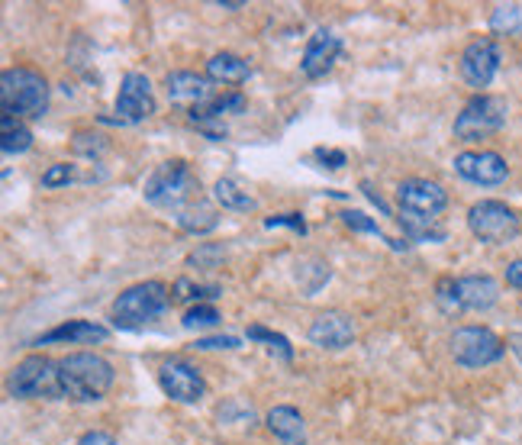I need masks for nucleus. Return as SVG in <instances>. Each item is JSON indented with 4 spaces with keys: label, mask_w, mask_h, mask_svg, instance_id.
Returning <instances> with one entry per match:
<instances>
[{
    "label": "nucleus",
    "mask_w": 522,
    "mask_h": 445,
    "mask_svg": "<svg viewBox=\"0 0 522 445\" xmlns=\"http://www.w3.org/2000/svg\"><path fill=\"white\" fill-rule=\"evenodd\" d=\"M7 394L13 400H62V391H58V362H52L46 355H26L10 371Z\"/></svg>",
    "instance_id": "6"
},
{
    "label": "nucleus",
    "mask_w": 522,
    "mask_h": 445,
    "mask_svg": "<svg viewBox=\"0 0 522 445\" xmlns=\"http://www.w3.org/2000/svg\"><path fill=\"white\" fill-rule=\"evenodd\" d=\"M242 110H245L242 94H216L210 104H203L200 110H191L187 117H191V123H197L210 139H223L226 136L223 117H232V113H242Z\"/></svg>",
    "instance_id": "18"
},
{
    "label": "nucleus",
    "mask_w": 522,
    "mask_h": 445,
    "mask_svg": "<svg viewBox=\"0 0 522 445\" xmlns=\"http://www.w3.org/2000/svg\"><path fill=\"white\" fill-rule=\"evenodd\" d=\"M249 75H252L249 62L239 59L236 52H216L207 62V78L216 84H242L249 81Z\"/></svg>",
    "instance_id": "21"
},
{
    "label": "nucleus",
    "mask_w": 522,
    "mask_h": 445,
    "mask_svg": "<svg viewBox=\"0 0 522 445\" xmlns=\"http://www.w3.org/2000/svg\"><path fill=\"white\" fill-rule=\"evenodd\" d=\"M155 113V94L152 81L142 75V71H126L120 81V94H116V117L113 123L120 126H136L142 120H149Z\"/></svg>",
    "instance_id": "10"
},
{
    "label": "nucleus",
    "mask_w": 522,
    "mask_h": 445,
    "mask_svg": "<svg viewBox=\"0 0 522 445\" xmlns=\"http://www.w3.org/2000/svg\"><path fill=\"white\" fill-rule=\"evenodd\" d=\"M313 155H316L319 162H326L329 168H342V165L348 162V159H345V152H339V149H326V146H319Z\"/></svg>",
    "instance_id": "36"
},
{
    "label": "nucleus",
    "mask_w": 522,
    "mask_h": 445,
    "mask_svg": "<svg viewBox=\"0 0 522 445\" xmlns=\"http://www.w3.org/2000/svg\"><path fill=\"white\" fill-rule=\"evenodd\" d=\"M245 336L255 339V342H265V346H268L274 355H281L284 362H294V346H290V339L281 336V333H274V329L255 323V326H249V333H245Z\"/></svg>",
    "instance_id": "27"
},
{
    "label": "nucleus",
    "mask_w": 522,
    "mask_h": 445,
    "mask_svg": "<svg viewBox=\"0 0 522 445\" xmlns=\"http://www.w3.org/2000/svg\"><path fill=\"white\" fill-rule=\"evenodd\" d=\"M71 181H78V171H75V165H68V162H55V165H49L46 171H42V178H39V184L46 191H55V188H68Z\"/></svg>",
    "instance_id": "31"
},
{
    "label": "nucleus",
    "mask_w": 522,
    "mask_h": 445,
    "mask_svg": "<svg viewBox=\"0 0 522 445\" xmlns=\"http://www.w3.org/2000/svg\"><path fill=\"white\" fill-rule=\"evenodd\" d=\"M448 349H452V358L461 368H487L503 358L506 342L487 326H461L448 339Z\"/></svg>",
    "instance_id": "8"
},
{
    "label": "nucleus",
    "mask_w": 522,
    "mask_h": 445,
    "mask_svg": "<svg viewBox=\"0 0 522 445\" xmlns=\"http://www.w3.org/2000/svg\"><path fill=\"white\" fill-rule=\"evenodd\" d=\"M339 55H342V39L329 30H316L307 42V49H303V59H300L303 75H307L310 81L326 78L332 65L339 62Z\"/></svg>",
    "instance_id": "17"
},
{
    "label": "nucleus",
    "mask_w": 522,
    "mask_h": 445,
    "mask_svg": "<svg viewBox=\"0 0 522 445\" xmlns=\"http://www.w3.org/2000/svg\"><path fill=\"white\" fill-rule=\"evenodd\" d=\"M490 30L500 36H516L522 30V10L516 4H500L490 13Z\"/></svg>",
    "instance_id": "28"
},
{
    "label": "nucleus",
    "mask_w": 522,
    "mask_h": 445,
    "mask_svg": "<svg viewBox=\"0 0 522 445\" xmlns=\"http://www.w3.org/2000/svg\"><path fill=\"white\" fill-rule=\"evenodd\" d=\"M223 291L220 287H213V284H194V281H174V297L178 300H197V304H203V300H213V297H220Z\"/></svg>",
    "instance_id": "32"
},
{
    "label": "nucleus",
    "mask_w": 522,
    "mask_h": 445,
    "mask_svg": "<svg viewBox=\"0 0 522 445\" xmlns=\"http://www.w3.org/2000/svg\"><path fill=\"white\" fill-rule=\"evenodd\" d=\"M278 226H287V229H294V233L307 236V223H303L300 213H278V217L265 220V229H278Z\"/></svg>",
    "instance_id": "35"
},
{
    "label": "nucleus",
    "mask_w": 522,
    "mask_h": 445,
    "mask_svg": "<svg viewBox=\"0 0 522 445\" xmlns=\"http://www.w3.org/2000/svg\"><path fill=\"white\" fill-rule=\"evenodd\" d=\"M342 217V223L352 229V233H365V236H377V239H384L390 249H397V252H403L406 249V242H397V239H390V236H384L381 233V226H377L368 213H361V210H342L339 213Z\"/></svg>",
    "instance_id": "26"
},
{
    "label": "nucleus",
    "mask_w": 522,
    "mask_h": 445,
    "mask_svg": "<svg viewBox=\"0 0 522 445\" xmlns=\"http://www.w3.org/2000/svg\"><path fill=\"white\" fill-rule=\"evenodd\" d=\"M174 223H178L184 233L203 236V233H213V229L220 226V213H216V207L210 204L207 197H203L200 204H194V207H187L184 213H178V217H174Z\"/></svg>",
    "instance_id": "23"
},
{
    "label": "nucleus",
    "mask_w": 522,
    "mask_h": 445,
    "mask_svg": "<svg viewBox=\"0 0 522 445\" xmlns=\"http://www.w3.org/2000/svg\"><path fill=\"white\" fill-rule=\"evenodd\" d=\"M142 197H145V204H152L155 210H165L171 217H178L187 207L200 204L203 188L191 165L181 159H171V162H162L149 178H145Z\"/></svg>",
    "instance_id": "2"
},
{
    "label": "nucleus",
    "mask_w": 522,
    "mask_h": 445,
    "mask_svg": "<svg viewBox=\"0 0 522 445\" xmlns=\"http://www.w3.org/2000/svg\"><path fill=\"white\" fill-rule=\"evenodd\" d=\"M265 426L271 429V436L281 439L284 445H307V423H303L297 407H287V404L271 407L265 416Z\"/></svg>",
    "instance_id": "20"
},
{
    "label": "nucleus",
    "mask_w": 522,
    "mask_h": 445,
    "mask_svg": "<svg viewBox=\"0 0 522 445\" xmlns=\"http://www.w3.org/2000/svg\"><path fill=\"white\" fill-rule=\"evenodd\" d=\"M158 384H162V391L178 400V404H200L203 397H207V381H203L200 371L184 362V358H168L158 368Z\"/></svg>",
    "instance_id": "12"
},
{
    "label": "nucleus",
    "mask_w": 522,
    "mask_h": 445,
    "mask_svg": "<svg viewBox=\"0 0 522 445\" xmlns=\"http://www.w3.org/2000/svg\"><path fill=\"white\" fill-rule=\"evenodd\" d=\"M506 284L516 287V291H522V258H516V262L506 265Z\"/></svg>",
    "instance_id": "38"
},
{
    "label": "nucleus",
    "mask_w": 522,
    "mask_h": 445,
    "mask_svg": "<svg viewBox=\"0 0 522 445\" xmlns=\"http://www.w3.org/2000/svg\"><path fill=\"white\" fill-rule=\"evenodd\" d=\"M110 329L100 326L94 320H68L62 326L49 329V333H42L39 339H33V346H94V342H107Z\"/></svg>",
    "instance_id": "19"
},
{
    "label": "nucleus",
    "mask_w": 522,
    "mask_h": 445,
    "mask_svg": "<svg viewBox=\"0 0 522 445\" xmlns=\"http://www.w3.org/2000/svg\"><path fill=\"white\" fill-rule=\"evenodd\" d=\"M468 229L490 246H503L519 236V217L503 200H481L468 210Z\"/></svg>",
    "instance_id": "9"
},
{
    "label": "nucleus",
    "mask_w": 522,
    "mask_h": 445,
    "mask_svg": "<svg viewBox=\"0 0 522 445\" xmlns=\"http://www.w3.org/2000/svg\"><path fill=\"white\" fill-rule=\"evenodd\" d=\"M435 300L448 313H484L490 307H497L500 300V284L490 275H464V278H442L435 287Z\"/></svg>",
    "instance_id": "5"
},
{
    "label": "nucleus",
    "mask_w": 522,
    "mask_h": 445,
    "mask_svg": "<svg viewBox=\"0 0 522 445\" xmlns=\"http://www.w3.org/2000/svg\"><path fill=\"white\" fill-rule=\"evenodd\" d=\"M165 91H168L171 104L184 107L187 113L200 110L203 104H210V100L216 97L213 81L207 75H194V71H171V75L165 78Z\"/></svg>",
    "instance_id": "15"
},
{
    "label": "nucleus",
    "mask_w": 522,
    "mask_h": 445,
    "mask_svg": "<svg viewBox=\"0 0 522 445\" xmlns=\"http://www.w3.org/2000/svg\"><path fill=\"white\" fill-rule=\"evenodd\" d=\"M361 191H365V197L371 200V204H377V207H381V210H384V217H390V210H387V204H384V200H381V194H377V191L371 188V184H368V181H361Z\"/></svg>",
    "instance_id": "39"
},
{
    "label": "nucleus",
    "mask_w": 522,
    "mask_h": 445,
    "mask_svg": "<svg viewBox=\"0 0 522 445\" xmlns=\"http://www.w3.org/2000/svg\"><path fill=\"white\" fill-rule=\"evenodd\" d=\"M194 349H197V352H210V349H226V352H232V349H242V342H239L236 336H207V339H197Z\"/></svg>",
    "instance_id": "34"
},
{
    "label": "nucleus",
    "mask_w": 522,
    "mask_h": 445,
    "mask_svg": "<svg viewBox=\"0 0 522 445\" xmlns=\"http://www.w3.org/2000/svg\"><path fill=\"white\" fill-rule=\"evenodd\" d=\"M78 445H120V442H116L110 433H100V429H94V433H84L78 439Z\"/></svg>",
    "instance_id": "37"
},
{
    "label": "nucleus",
    "mask_w": 522,
    "mask_h": 445,
    "mask_svg": "<svg viewBox=\"0 0 522 445\" xmlns=\"http://www.w3.org/2000/svg\"><path fill=\"white\" fill-rule=\"evenodd\" d=\"M400 226L403 233L410 236L413 242H442L445 229L439 226V220H423V217H410V213H400Z\"/></svg>",
    "instance_id": "25"
},
{
    "label": "nucleus",
    "mask_w": 522,
    "mask_h": 445,
    "mask_svg": "<svg viewBox=\"0 0 522 445\" xmlns=\"http://www.w3.org/2000/svg\"><path fill=\"white\" fill-rule=\"evenodd\" d=\"M307 339L319 349H329V352H342L355 342V323L345 317L339 310H326L310 323L307 329Z\"/></svg>",
    "instance_id": "16"
},
{
    "label": "nucleus",
    "mask_w": 522,
    "mask_h": 445,
    "mask_svg": "<svg viewBox=\"0 0 522 445\" xmlns=\"http://www.w3.org/2000/svg\"><path fill=\"white\" fill-rule=\"evenodd\" d=\"M500 46L493 39H474L468 49L461 52V78L468 88L484 91L500 71Z\"/></svg>",
    "instance_id": "13"
},
{
    "label": "nucleus",
    "mask_w": 522,
    "mask_h": 445,
    "mask_svg": "<svg viewBox=\"0 0 522 445\" xmlns=\"http://www.w3.org/2000/svg\"><path fill=\"white\" fill-rule=\"evenodd\" d=\"M506 123V100L493 94H474L455 117V139L481 142L493 133H500Z\"/></svg>",
    "instance_id": "7"
},
{
    "label": "nucleus",
    "mask_w": 522,
    "mask_h": 445,
    "mask_svg": "<svg viewBox=\"0 0 522 445\" xmlns=\"http://www.w3.org/2000/svg\"><path fill=\"white\" fill-rule=\"evenodd\" d=\"M216 7H223V10H242V4H223V0Z\"/></svg>",
    "instance_id": "41"
},
{
    "label": "nucleus",
    "mask_w": 522,
    "mask_h": 445,
    "mask_svg": "<svg viewBox=\"0 0 522 445\" xmlns=\"http://www.w3.org/2000/svg\"><path fill=\"white\" fill-rule=\"evenodd\" d=\"M220 258H223V246H213V242H203L197 246V252H191L187 265H197L200 271H210V268H220Z\"/></svg>",
    "instance_id": "33"
},
{
    "label": "nucleus",
    "mask_w": 522,
    "mask_h": 445,
    "mask_svg": "<svg viewBox=\"0 0 522 445\" xmlns=\"http://www.w3.org/2000/svg\"><path fill=\"white\" fill-rule=\"evenodd\" d=\"M220 310L210 307V304H194L191 310L184 313V320L181 326L184 329H213V326H220Z\"/></svg>",
    "instance_id": "30"
},
{
    "label": "nucleus",
    "mask_w": 522,
    "mask_h": 445,
    "mask_svg": "<svg viewBox=\"0 0 522 445\" xmlns=\"http://www.w3.org/2000/svg\"><path fill=\"white\" fill-rule=\"evenodd\" d=\"M397 204H400V213H410V217L439 220L448 207V191L439 181L410 178L397 188Z\"/></svg>",
    "instance_id": "11"
},
{
    "label": "nucleus",
    "mask_w": 522,
    "mask_h": 445,
    "mask_svg": "<svg viewBox=\"0 0 522 445\" xmlns=\"http://www.w3.org/2000/svg\"><path fill=\"white\" fill-rule=\"evenodd\" d=\"M110 149V142L107 136H100V133H75V139H71V152L81 155V159H100V155H107Z\"/></svg>",
    "instance_id": "29"
},
{
    "label": "nucleus",
    "mask_w": 522,
    "mask_h": 445,
    "mask_svg": "<svg viewBox=\"0 0 522 445\" xmlns=\"http://www.w3.org/2000/svg\"><path fill=\"white\" fill-rule=\"evenodd\" d=\"M33 146V129L13 117H0V149L4 155H23Z\"/></svg>",
    "instance_id": "24"
},
{
    "label": "nucleus",
    "mask_w": 522,
    "mask_h": 445,
    "mask_svg": "<svg viewBox=\"0 0 522 445\" xmlns=\"http://www.w3.org/2000/svg\"><path fill=\"white\" fill-rule=\"evenodd\" d=\"M506 346H510V352L522 362V333H513L510 339H506Z\"/></svg>",
    "instance_id": "40"
},
{
    "label": "nucleus",
    "mask_w": 522,
    "mask_h": 445,
    "mask_svg": "<svg viewBox=\"0 0 522 445\" xmlns=\"http://www.w3.org/2000/svg\"><path fill=\"white\" fill-rule=\"evenodd\" d=\"M0 107L13 120H42L49 110V84L33 68H7L0 75Z\"/></svg>",
    "instance_id": "3"
},
{
    "label": "nucleus",
    "mask_w": 522,
    "mask_h": 445,
    "mask_svg": "<svg viewBox=\"0 0 522 445\" xmlns=\"http://www.w3.org/2000/svg\"><path fill=\"white\" fill-rule=\"evenodd\" d=\"M113 387V365L97 352H71L58 358V391L71 404L104 400Z\"/></svg>",
    "instance_id": "1"
},
{
    "label": "nucleus",
    "mask_w": 522,
    "mask_h": 445,
    "mask_svg": "<svg viewBox=\"0 0 522 445\" xmlns=\"http://www.w3.org/2000/svg\"><path fill=\"white\" fill-rule=\"evenodd\" d=\"M455 171L458 178L481 184V188H497L510 175V165L503 162L497 152H461L455 155Z\"/></svg>",
    "instance_id": "14"
},
{
    "label": "nucleus",
    "mask_w": 522,
    "mask_h": 445,
    "mask_svg": "<svg viewBox=\"0 0 522 445\" xmlns=\"http://www.w3.org/2000/svg\"><path fill=\"white\" fill-rule=\"evenodd\" d=\"M213 200L223 210H232V213H252L258 207V200L249 194V188H245L239 178H220L216 181L213 184Z\"/></svg>",
    "instance_id": "22"
},
{
    "label": "nucleus",
    "mask_w": 522,
    "mask_h": 445,
    "mask_svg": "<svg viewBox=\"0 0 522 445\" xmlns=\"http://www.w3.org/2000/svg\"><path fill=\"white\" fill-rule=\"evenodd\" d=\"M171 304V294L162 281H139L113 300L110 317L116 329H139L145 323L158 320Z\"/></svg>",
    "instance_id": "4"
}]
</instances>
